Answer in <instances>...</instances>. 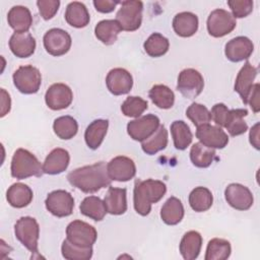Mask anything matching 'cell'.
<instances>
[{
    "label": "cell",
    "instance_id": "cell-17",
    "mask_svg": "<svg viewBox=\"0 0 260 260\" xmlns=\"http://www.w3.org/2000/svg\"><path fill=\"white\" fill-rule=\"evenodd\" d=\"M106 84L112 94L122 95L131 90L133 86V78L129 71L118 67L109 71L106 77Z\"/></svg>",
    "mask_w": 260,
    "mask_h": 260
},
{
    "label": "cell",
    "instance_id": "cell-21",
    "mask_svg": "<svg viewBox=\"0 0 260 260\" xmlns=\"http://www.w3.org/2000/svg\"><path fill=\"white\" fill-rule=\"evenodd\" d=\"M12 54L18 58L30 57L36 50V40L28 32H14L9 40Z\"/></svg>",
    "mask_w": 260,
    "mask_h": 260
},
{
    "label": "cell",
    "instance_id": "cell-34",
    "mask_svg": "<svg viewBox=\"0 0 260 260\" xmlns=\"http://www.w3.org/2000/svg\"><path fill=\"white\" fill-rule=\"evenodd\" d=\"M171 134L174 146L179 150L186 149L193 139V134L189 126L182 120H176L171 124Z\"/></svg>",
    "mask_w": 260,
    "mask_h": 260
},
{
    "label": "cell",
    "instance_id": "cell-30",
    "mask_svg": "<svg viewBox=\"0 0 260 260\" xmlns=\"http://www.w3.org/2000/svg\"><path fill=\"white\" fill-rule=\"evenodd\" d=\"M122 28L116 19H104L98 22L94 27V35L105 45H113Z\"/></svg>",
    "mask_w": 260,
    "mask_h": 260
},
{
    "label": "cell",
    "instance_id": "cell-9",
    "mask_svg": "<svg viewBox=\"0 0 260 260\" xmlns=\"http://www.w3.org/2000/svg\"><path fill=\"white\" fill-rule=\"evenodd\" d=\"M204 87V79L201 73L194 68H186L179 73L177 89L186 99L197 98Z\"/></svg>",
    "mask_w": 260,
    "mask_h": 260
},
{
    "label": "cell",
    "instance_id": "cell-12",
    "mask_svg": "<svg viewBox=\"0 0 260 260\" xmlns=\"http://www.w3.org/2000/svg\"><path fill=\"white\" fill-rule=\"evenodd\" d=\"M45 205L47 210L57 217L69 216L74 208L72 195L65 190H55L48 194Z\"/></svg>",
    "mask_w": 260,
    "mask_h": 260
},
{
    "label": "cell",
    "instance_id": "cell-19",
    "mask_svg": "<svg viewBox=\"0 0 260 260\" xmlns=\"http://www.w3.org/2000/svg\"><path fill=\"white\" fill-rule=\"evenodd\" d=\"M257 76V68L254 67L250 62H246L244 66L240 69L236 81H235V91L239 93L242 98L244 104L247 105L248 96L252 90L253 82Z\"/></svg>",
    "mask_w": 260,
    "mask_h": 260
},
{
    "label": "cell",
    "instance_id": "cell-49",
    "mask_svg": "<svg viewBox=\"0 0 260 260\" xmlns=\"http://www.w3.org/2000/svg\"><path fill=\"white\" fill-rule=\"evenodd\" d=\"M11 108V99L9 93L4 89L1 88V117L7 115Z\"/></svg>",
    "mask_w": 260,
    "mask_h": 260
},
{
    "label": "cell",
    "instance_id": "cell-42",
    "mask_svg": "<svg viewBox=\"0 0 260 260\" xmlns=\"http://www.w3.org/2000/svg\"><path fill=\"white\" fill-rule=\"evenodd\" d=\"M148 104L145 100L140 96H128L121 106L122 114L126 117L138 118L143 114L145 110H147Z\"/></svg>",
    "mask_w": 260,
    "mask_h": 260
},
{
    "label": "cell",
    "instance_id": "cell-23",
    "mask_svg": "<svg viewBox=\"0 0 260 260\" xmlns=\"http://www.w3.org/2000/svg\"><path fill=\"white\" fill-rule=\"evenodd\" d=\"M174 31L182 38H189L198 30V17L190 11H183L177 13L173 18Z\"/></svg>",
    "mask_w": 260,
    "mask_h": 260
},
{
    "label": "cell",
    "instance_id": "cell-32",
    "mask_svg": "<svg viewBox=\"0 0 260 260\" xmlns=\"http://www.w3.org/2000/svg\"><path fill=\"white\" fill-rule=\"evenodd\" d=\"M168 140V130L164 125H159L157 130L150 137L141 142V148L146 154L153 155L167 147Z\"/></svg>",
    "mask_w": 260,
    "mask_h": 260
},
{
    "label": "cell",
    "instance_id": "cell-27",
    "mask_svg": "<svg viewBox=\"0 0 260 260\" xmlns=\"http://www.w3.org/2000/svg\"><path fill=\"white\" fill-rule=\"evenodd\" d=\"M65 20L67 23L76 28L85 27L90 20L86 6L78 1L70 2L65 11Z\"/></svg>",
    "mask_w": 260,
    "mask_h": 260
},
{
    "label": "cell",
    "instance_id": "cell-1",
    "mask_svg": "<svg viewBox=\"0 0 260 260\" xmlns=\"http://www.w3.org/2000/svg\"><path fill=\"white\" fill-rule=\"evenodd\" d=\"M67 180L73 187L84 193H95L111 186L112 183L105 161L77 168L67 175Z\"/></svg>",
    "mask_w": 260,
    "mask_h": 260
},
{
    "label": "cell",
    "instance_id": "cell-7",
    "mask_svg": "<svg viewBox=\"0 0 260 260\" xmlns=\"http://www.w3.org/2000/svg\"><path fill=\"white\" fill-rule=\"evenodd\" d=\"M237 25V20L228 10L217 8L212 10L206 21L207 31L213 38H222L232 32Z\"/></svg>",
    "mask_w": 260,
    "mask_h": 260
},
{
    "label": "cell",
    "instance_id": "cell-14",
    "mask_svg": "<svg viewBox=\"0 0 260 260\" xmlns=\"http://www.w3.org/2000/svg\"><path fill=\"white\" fill-rule=\"evenodd\" d=\"M109 177L113 181L127 182L133 179L136 175L135 162L128 156L118 155L112 158L107 164Z\"/></svg>",
    "mask_w": 260,
    "mask_h": 260
},
{
    "label": "cell",
    "instance_id": "cell-46",
    "mask_svg": "<svg viewBox=\"0 0 260 260\" xmlns=\"http://www.w3.org/2000/svg\"><path fill=\"white\" fill-rule=\"evenodd\" d=\"M230 110L228 109V107L222 104V103H218L215 104L210 111V115H211V120H213V122L218 126V127H224L228 116H229Z\"/></svg>",
    "mask_w": 260,
    "mask_h": 260
},
{
    "label": "cell",
    "instance_id": "cell-44",
    "mask_svg": "<svg viewBox=\"0 0 260 260\" xmlns=\"http://www.w3.org/2000/svg\"><path fill=\"white\" fill-rule=\"evenodd\" d=\"M228 5L235 18H243L253 11L254 3L252 0H230Z\"/></svg>",
    "mask_w": 260,
    "mask_h": 260
},
{
    "label": "cell",
    "instance_id": "cell-35",
    "mask_svg": "<svg viewBox=\"0 0 260 260\" xmlns=\"http://www.w3.org/2000/svg\"><path fill=\"white\" fill-rule=\"evenodd\" d=\"M148 96L157 108L164 110L171 109L175 103L174 91L165 84L153 85L149 89Z\"/></svg>",
    "mask_w": 260,
    "mask_h": 260
},
{
    "label": "cell",
    "instance_id": "cell-2",
    "mask_svg": "<svg viewBox=\"0 0 260 260\" xmlns=\"http://www.w3.org/2000/svg\"><path fill=\"white\" fill-rule=\"evenodd\" d=\"M167 186L164 182L153 179L144 181L136 180L133 190V204L135 211L146 216L151 210V205L158 202L166 194Z\"/></svg>",
    "mask_w": 260,
    "mask_h": 260
},
{
    "label": "cell",
    "instance_id": "cell-5",
    "mask_svg": "<svg viewBox=\"0 0 260 260\" xmlns=\"http://www.w3.org/2000/svg\"><path fill=\"white\" fill-rule=\"evenodd\" d=\"M143 3L137 0H126L121 2V7L116 14V20L122 30L134 31L142 22Z\"/></svg>",
    "mask_w": 260,
    "mask_h": 260
},
{
    "label": "cell",
    "instance_id": "cell-47",
    "mask_svg": "<svg viewBox=\"0 0 260 260\" xmlns=\"http://www.w3.org/2000/svg\"><path fill=\"white\" fill-rule=\"evenodd\" d=\"M92 3L96 11L102 13H110L116 8L118 4H121L120 1H111V0H94Z\"/></svg>",
    "mask_w": 260,
    "mask_h": 260
},
{
    "label": "cell",
    "instance_id": "cell-31",
    "mask_svg": "<svg viewBox=\"0 0 260 260\" xmlns=\"http://www.w3.org/2000/svg\"><path fill=\"white\" fill-rule=\"evenodd\" d=\"M79 210L81 214L95 221L103 220L107 213V208L104 200H102L98 196L85 197L79 205Z\"/></svg>",
    "mask_w": 260,
    "mask_h": 260
},
{
    "label": "cell",
    "instance_id": "cell-45",
    "mask_svg": "<svg viewBox=\"0 0 260 260\" xmlns=\"http://www.w3.org/2000/svg\"><path fill=\"white\" fill-rule=\"evenodd\" d=\"M37 6L39 8V12L41 16L45 20H49L55 16L57 13L60 1L59 0H39L37 1Z\"/></svg>",
    "mask_w": 260,
    "mask_h": 260
},
{
    "label": "cell",
    "instance_id": "cell-50",
    "mask_svg": "<svg viewBox=\"0 0 260 260\" xmlns=\"http://www.w3.org/2000/svg\"><path fill=\"white\" fill-rule=\"evenodd\" d=\"M249 139H250V143L252 144V146H254L256 149L260 148V144H259V123H256L250 130V134H249Z\"/></svg>",
    "mask_w": 260,
    "mask_h": 260
},
{
    "label": "cell",
    "instance_id": "cell-16",
    "mask_svg": "<svg viewBox=\"0 0 260 260\" xmlns=\"http://www.w3.org/2000/svg\"><path fill=\"white\" fill-rule=\"evenodd\" d=\"M196 137L203 145L209 148H224L229 143L228 134L218 126L204 124L196 129Z\"/></svg>",
    "mask_w": 260,
    "mask_h": 260
},
{
    "label": "cell",
    "instance_id": "cell-28",
    "mask_svg": "<svg viewBox=\"0 0 260 260\" xmlns=\"http://www.w3.org/2000/svg\"><path fill=\"white\" fill-rule=\"evenodd\" d=\"M109 127V121L105 119H96L92 121L86 128L84 132V139L86 145L90 149H98L106 134Z\"/></svg>",
    "mask_w": 260,
    "mask_h": 260
},
{
    "label": "cell",
    "instance_id": "cell-39",
    "mask_svg": "<svg viewBox=\"0 0 260 260\" xmlns=\"http://www.w3.org/2000/svg\"><path fill=\"white\" fill-rule=\"evenodd\" d=\"M144 51L152 58L164 56L170 48L169 40L159 32L151 34L143 44Z\"/></svg>",
    "mask_w": 260,
    "mask_h": 260
},
{
    "label": "cell",
    "instance_id": "cell-33",
    "mask_svg": "<svg viewBox=\"0 0 260 260\" xmlns=\"http://www.w3.org/2000/svg\"><path fill=\"white\" fill-rule=\"evenodd\" d=\"M213 203L211 191L206 187H196L189 194V204L196 212H204L208 210Z\"/></svg>",
    "mask_w": 260,
    "mask_h": 260
},
{
    "label": "cell",
    "instance_id": "cell-43",
    "mask_svg": "<svg viewBox=\"0 0 260 260\" xmlns=\"http://www.w3.org/2000/svg\"><path fill=\"white\" fill-rule=\"evenodd\" d=\"M186 116L196 127L209 124L211 121V115L208 109L204 105L198 103H193L188 107L186 110Z\"/></svg>",
    "mask_w": 260,
    "mask_h": 260
},
{
    "label": "cell",
    "instance_id": "cell-25",
    "mask_svg": "<svg viewBox=\"0 0 260 260\" xmlns=\"http://www.w3.org/2000/svg\"><path fill=\"white\" fill-rule=\"evenodd\" d=\"M32 197V190L23 183L12 184L6 192V199L14 208H23L27 206L31 202Z\"/></svg>",
    "mask_w": 260,
    "mask_h": 260
},
{
    "label": "cell",
    "instance_id": "cell-15",
    "mask_svg": "<svg viewBox=\"0 0 260 260\" xmlns=\"http://www.w3.org/2000/svg\"><path fill=\"white\" fill-rule=\"evenodd\" d=\"M224 198L226 202L237 210H248L254 202L253 194L250 189L239 183L228 185L224 190Z\"/></svg>",
    "mask_w": 260,
    "mask_h": 260
},
{
    "label": "cell",
    "instance_id": "cell-11",
    "mask_svg": "<svg viewBox=\"0 0 260 260\" xmlns=\"http://www.w3.org/2000/svg\"><path fill=\"white\" fill-rule=\"evenodd\" d=\"M43 43L46 51L50 55L59 57L65 55L70 50L72 40L66 30L54 27L46 31L43 38Z\"/></svg>",
    "mask_w": 260,
    "mask_h": 260
},
{
    "label": "cell",
    "instance_id": "cell-48",
    "mask_svg": "<svg viewBox=\"0 0 260 260\" xmlns=\"http://www.w3.org/2000/svg\"><path fill=\"white\" fill-rule=\"evenodd\" d=\"M259 89H260V84L259 83L254 84L252 87V90L248 96V100H247V105H250V107L254 113H258L260 111Z\"/></svg>",
    "mask_w": 260,
    "mask_h": 260
},
{
    "label": "cell",
    "instance_id": "cell-18",
    "mask_svg": "<svg viewBox=\"0 0 260 260\" xmlns=\"http://www.w3.org/2000/svg\"><path fill=\"white\" fill-rule=\"evenodd\" d=\"M254 51L252 41L244 36L236 37L230 40L224 46L225 57L232 62H241L247 60Z\"/></svg>",
    "mask_w": 260,
    "mask_h": 260
},
{
    "label": "cell",
    "instance_id": "cell-4",
    "mask_svg": "<svg viewBox=\"0 0 260 260\" xmlns=\"http://www.w3.org/2000/svg\"><path fill=\"white\" fill-rule=\"evenodd\" d=\"M14 234L16 239L29 251L40 257L38 241L40 237V225L36 218L31 216H22L14 224Z\"/></svg>",
    "mask_w": 260,
    "mask_h": 260
},
{
    "label": "cell",
    "instance_id": "cell-41",
    "mask_svg": "<svg viewBox=\"0 0 260 260\" xmlns=\"http://www.w3.org/2000/svg\"><path fill=\"white\" fill-rule=\"evenodd\" d=\"M62 256L68 260H88L92 257V247H80L65 239L61 246Z\"/></svg>",
    "mask_w": 260,
    "mask_h": 260
},
{
    "label": "cell",
    "instance_id": "cell-36",
    "mask_svg": "<svg viewBox=\"0 0 260 260\" xmlns=\"http://www.w3.org/2000/svg\"><path fill=\"white\" fill-rule=\"evenodd\" d=\"M190 159L197 168H208L215 159V150L203 145L200 142H196L191 146Z\"/></svg>",
    "mask_w": 260,
    "mask_h": 260
},
{
    "label": "cell",
    "instance_id": "cell-20",
    "mask_svg": "<svg viewBox=\"0 0 260 260\" xmlns=\"http://www.w3.org/2000/svg\"><path fill=\"white\" fill-rule=\"evenodd\" d=\"M70 162L69 152L61 147L54 148L43 164V172L48 175H58L66 171Z\"/></svg>",
    "mask_w": 260,
    "mask_h": 260
},
{
    "label": "cell",
    "instance_id": "cell-40",
    "mask_svg": "<svg viewBox=\"0 0 260 260\" xmlns=\"http://www.w3.org/2000/svg\"><path fill=\"white\" fill-rule=\"evenodd\" d=\"M53 130L60 139L69 140L77 134L78 124L71 116H61L55 119L53 123Z\"/></svg>",
    "mask_w": 260,
    "mask_h": 260
},
{
    "label": "cell",
    "instance_id": "cell-24",
    "mask_svg": "<svg viewBox=\"0 0 260 260\" xmlns=\"http://www.w3.org/2000/svg\"><path fill=\"white\" fill-rule=\"evenodd\" d=\"M7 21L15 32H26L32 24V16L27 7L15 5L8 11Z\"/></svg>",
    "mask_w": 260,
    "mask_h": 260
},
{
    "label": "cell",
    "instance_id": "cell-8",
    "mask_svg": "<svg viewBox=\"0 0 260 260\" xmlns=\"http://www.w3.org/2000/svg\"><path fill=\"white\" fill-rule=\"evenodd\" d=\"M98 238V233L91 224L75 219L66 228V239L80 247H92Z\"/></svg>",
    "mask_w": 260,
    "mask_h": 260
},
{
    "label": "cell",
    "instance_id": "cell-38",
    "mask_svg": "<svg viewBox=\"0 0 260 260\" xmlns=\"http://www.w3.org/2000/svg\"><path fill=\"white\" fill-rule=\"evenodd\" d=\"M232 252L231 243L228 240L220 238L211 239L206 247L205 260H225Z\"/></svg>",
    "mask_w": 260,
    "mask_h": 260
},
{
    "label": "cell",
    "instance_id": "cell-22",
    "mask_svg": "<svg viewBox=\"0 0 260 260\" xmlns=\"http://www.w3.org/2000/svg\"><path fill=\"white\" fill-rule=\"evenodd\" d=\"M104 202L107 212L112 215H121L127 210V191L125 188L109 187Z\"/></svg>",
    "mask_w": 260,
    "mask_h": 260
},
{
    "label": "cell",
    "instance_id": "cell-29",
    "mask_svg": "<svg viewBox=\"0 0 260 260\" xmlns=\"http://www.w3.org/2000/svg\"><path fill=\"white\" fill-rule=\"evenodd\" d=\"M184 213L185 210L182 201L179 198L172 196L164 203L160 209V218L166 224L175 225L183 219Z\"/></svg>",
    "mask_w": 260,
    "mask_h": 260
},
{
    "label": "cell",
    "instance_id": "cell-6",
    "mask_svg": "<svg viewBox=\"0 0 260 260\" xmlns=\"http://www.w3.org/2000/svg\"><path fill=\"white\" fill-rule=\"evenodd\" d=\"M14 86L24 94H32L39 91L42 83L40 70L32 65L18 67L12 75Z\"/></svg>",
    "mask_w": 260,
    "mask_h": 260
},
{
    "label": "cell",
    "instance_id": "cell-37",
    "mask_svg": "<svg viewBox=\"0 0 260 260\" xmlns=\"http://www.w3.org/2000/svg\"><path fill=\"white\" fill-rule=\"evenodd\" d=\"M247 115L248 111L246 109L230 110L224 128L228 130L231 136H239L248 130V125L244 120V117Z\"/></svg>",
    "mask_w": 260,
    "mask_h": 260
},
{
    "label": "cell",
    "instance_id": "cell-13",
    "mask_svg": "<svg viewBox=\"0 0 260 260\" xmlns=\"http://www.w3.org/2000/svg\"><path fill=\"white\" fill-rule=\"evenodd\" d=\"M73 101V92L65 83H54L46 91L45 102L53 111H60L68 108Z\"/></svg>",
    "mask_w": 260,
    "mask_h": 260
},
{
    "label": "cell",
    "instance_id": "cell-3",
    "mask_svg": "<svg viewBox=\"0 0 260 260\" xmlns=\"http://www.w3.org/2000/svg\"><path fill=\"white\" fill-rule=\"evenodd\" d=\"M11 176L18 180L43 175V166L35 154L24 148H18L13 153L10 166Z\"/></svg>",
    "mask_w": 260,
    "mask_h": 260
},
{
    "label": "cell",
    "instance_id": "cell-26",
    "mask_svg": "<svg viewBox=\"0 0 260 260\" xmlns=\"http://www.w3.org/2000/svg\"><path fill=\"white\" fill-rule=\"evenodd\" d=\"M201 247L202 236L196 231H189L181 239L179 250L185 260H194L199 256Z\"/></svg>",
    "mask_w": 260,
    "mask_h": 260
},
{
    "label": "cell",
    "instance_id": "cell-10",
    "mask_svg": "<svg viewBox=\"0 0 260 260\" xmlns=\"http://www.w3.org/2000/svg\"><path fill=\"white\" fill-rule=\"evenodd\" d=\"M159 125L158 117L148 114L130 121L127 124V132L133 140L142 142L150 137L157 130Z\"/></svg>",
    "mask_w": 260,
    "mask_h": 260
}]
</instances>
